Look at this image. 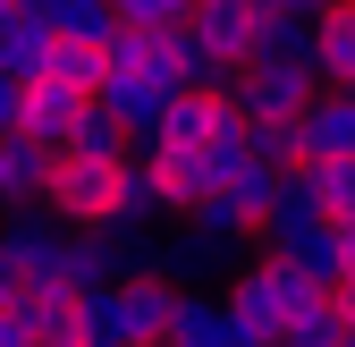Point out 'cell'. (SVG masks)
I'll return each mask as SVG.
<instances>
[{"label": "cell", "mask_w": 355, "mask_h": 347, "mask_svg": "<svg viewBox=\"0 0 355 347\" xmlns=\"http://www.w3.org/2000/svg\"><path fill=\"white\" fill-rule=\"evenodd\" d=\"M313 305H330V296L304 280V271H288V263H271V254H254V263L229 280V314H237V330L254 339V347H279Z\"/></svg>", "instance_id": "6da1fadb"}, {"label": "cell", "mask_w": 355, "mask_h": 347, "mask_svg": "<svg viewBox=\"0 0 355 347\" xmlns=\"http://www.w3.org/2000/svg\"><path fill=\"white\" fill-rule=\"evenodd\" d=\"M68 246H76V229L60 221L51 203L0 212V280H9V296H42V288H60Z\"/></svg>", "instance_id": "7a4b0ae2"}, {"label": "cell", "mask_w": 355, "mask_h": 347, "mask_svg": "<svg viewBox=\"0 0 355 347\" xmlns=\"http://www.w3.org/2000/svg\"><path fill=\"white\" fill-rule=\"evenodd\" d=\"M178 314V288L169 280H136V288H102V296H76V322L85 347H161Z\"/></svg>", "instance_id": "3957f363"}, {"label": "cell", "mask_w": 355, "mask_h": 347, "mask_svg": "<svg viewBox=\"0 0 355 347\" xmlns=\"http://www.w3.org/2000/svg\"><path fill=\"white\" fill-rule=\"evenodd\" d=\"M245 76H322V9H254V42H245Z\"/></svg>", "instance_id": "277c9868"}, {"label": "cell", "mask_w": 355, "mask_h": 347, "mask_svg": "<svg viewBox=\"0 0 355 347\" xmlns=\"http://www.w3.org/2000/svg\"><path fill=\"white\" fill-rule=\"evenodd\" d=\"M119 169H127V161H60L51 212H60L68 229H110V221H119Z\"/></svg>", "instance_id": "5b68a950"}, {"label": "cell", "mask_w": 355, "mask_h": 347, "mask_svg": "<svg viewBox=\"0 0 355 347\" xmlns=\"http://www.w3.org/2000/svg\"><path fill=\"white\" fill-rule=\"evenodd\" d=\"M119 127H127V144H144V161L161 153V119H169V102L178 94H161L153 76H102V94H94Z\"/></svg>", "instance_id": "8992f818"}, {"label": "cell", "mask_w": 355, "mask_h": 347, "mask_svg": "<svg viewBox=\"0 0 355 347\" xmlns=\"http://www.w3.org/2000/svg\"><path fill=\"white\" fill-rule=\"evenodd\" d=\"M229 127H245L229 94H178L169 119H161V153H203V144L229 136Z\"/></svg>", "instance_id": "52a82bcc"}, {"label": "cell", "mask_w": 355, "mask_h": 347, "mask_svg": "<svg viewBox=\"0 0 355 347\" xmlns=\"http://www.w3.org/2000/svg\"><path fill=\"white\" fill-rule=\"evenodd\" d=\"M296 127H304V161H355V94H330L322 85Z\"/></svg>", "instance_id": "ba28073f"}, {"label": "cell", "mask_w": 355, "mask_h": 347, "mask_svg": "<svg viewBox=\"0 0 355 347\" xmlns=\"http://www.w3.org/2000/svg\"><path fill=\"white\" fill-rule=\"evenodd\" d=\"M51 9V34L76 42V51H110L119 42V0H42Z\"/></svg>", "instance_id": "9c48e42d"}, {"label": "cell", "mask_w": 355, "mask_h": 347, "mask_svg": "<svg viewBox=\"0 0 355 347\" xmlns=\"http://www.w3.org/2000/svg\"><path fill=\"white\" fill-rule=\"evenodd\" d=\"M195 42L220 51L229 68H245V42H254V0H203L195 9Z\"/></svg>", "instance_id": "30bf717a"}, {"label": "cell", "mask_w": 355, "mask_h": 347, "mask_svg": "<svg viewBox=\"0 0 355 347\" xmlns=\"http://www.w3.org/2000/svg\"><path fill=\"white\" fill-rule=\"evenodd\" d=\"M76 119H85V94H68V85H34V102H26V144L60 153Z\"/></svg>", "instance_id": "8fae6325"}, {"label": "cell", "mask_w": 355, "mask_h": 347, "mask_svg": "<svg viewBox=\"0 0 355 347\" xmlns=\"http://www.w3.org/2000/svg\"><path fill=\"white\" fill-rule=\"evenodd\" d=\"M279 195H288V169H262V161H245L237 178H229V195H220V203H229L245 229H262V221L279 212Z\"/></svg>", "instance_id": "7c38bea8"}, {"label": "cell", "mask_w": 355, "mask_h": 347, "mask_svg": "<svg viewBox=\"0 0 355 347\" xmlns=\"http://www.w3.org/2000/svg\"><path fill=\"white\" fill-rule=\"evenodd\" d=\"M60 161H127V127L102 102H85V119L68 127V144H60Z\"/></svg>", "instance_id": "4fadbf2b"}, {"label": "cell", "mask_w": 355, "mask_h": 347, "mask_svg": "<svg viewBox=\"0 0 355 347\" xmlns=\"http://www.w3.org/2000/svg\"><path fill=\"white\" fill-rule=\"evenodd\" d=\"M322 85L355 94V9H322Z\"/></svg>", "instance_id": "5bb4252c"}, {"label": "cell", "mask_w": 355, "mask_h": 347, "mask_svg": "<svg viewBox=\"0 0 355 347\" xmlns=\"http://www.w3.org/2000/svg\"><path fill=\"white\" fill-rule=\"evenodd\" d=\"M245 153L262 169H304V127L296 119H245Z\"/></svg>", "instance_id": "9a60e30c"}, {"label": "cell", "mask_w": 355, "mask_h": 347, "mask_svg": "<svg viewBox=\"0 0 355 347\" xmlns=\"http://www.w3.org/2000/svg\"><path fill=\"white\" fill-rule=\"evenodd\" d=\"M161 212H169V203H161L153 161H136V153H127V169H119V221H127V229H153Z\"/></svg>", "instance_id": "2e32d148"}, {"label": "cell", "mask_w": 355, "mask_h": 347, "mask_svg": "<svg viewBox=\"0 0 355 347\" xmlns=\"http://www.w3.org/2000/svg\"><path fill=\"white\" fill-rule=\"evenodd\" d=\"M102 76H110V51H76V42H60L51 68H42V85H68V94H85V102L102 94Z\"/></svg>", "instance_id": "e0dca14e"}, {"label": "cell", "mask_w": 355, "mask_h": 347, "mask_svg": "<svg viewBox=\"0 0 355 347\" xmlns=\"http://www.w3.org/2000/svg\"><path fill=\"white\" fill-rule=\"evenodd\" d=\"M304 178H313L330 221H355V161H304Z\"/></svg>", "instance_id": "ac0fdd59"}, {"label": "cell", "mask_w": 355, "mask_h": 347, "mask_svg": "<svg viewBox=\"0 0 355 347\" xmlns=\"http://www.w3.org/2000/svg\"><path fill=\"white\" fill-rule=\"evenodd\" d=\"M279 347H347V322H338V305H313V314H304Z\"/></svg>", "instance_id": "d6986e66"}, {"label": "cell", "mask_w": 355, "mask_h": 347, "mask_svg": "<svg viewBox=\"0 0 355 347\" xmlns=\"http://www.w3.org/2000/svg\"><path fill=\"white\" fill-rule=\"evenodd\" d=\"M26 102H34V85L0 68V144H17V136H26Z\"/></svg>", "instance_id": "ffe728a7"}, {"label": "cell", "mask_w": 355, "mask_h": 347, "mask_svg": "<svg viewBox=\"0 0 355 347\" xmlns=\"http://www.w3.org/2000/svg\"><path fill=\"white\" fill-rule=\"evenodd\" d=\"M0 347H34V322H26V305H17V296L0 305Z\"/></svg>", "instance_id": "44dd1931"}, {"label": "cell", "mask_w": 355, "mask_h": 347, "mask_svg": "<svg viewBox=\"0 0 355 347\" xmlns=\"http://www.w3.org/2000/svg\"><path fill=\"white\" fill-rule=\"evenodd\" d=\"M330 305H338V322H347V339H355V280H347V288L330 296Z\"/></svg>", "instance_id": "7402d4cb"}, {"label": "cell", "mask_w": 355, "mask_h": 347, "mask_svg": "<svg viewBox=\"0 0 355 347\" xmlns=\"http://www.w3.org/2000/svg\"><path fill=\"white\" fill-rule=\"evenodd\" d=\"M0 212H17V187H9V144H0Z\"/></svg>", "instance_id": "603a6c76"}, {"label": "cell", "mask_w": 355, "mask_h": 347, "mask_svg": "<svg viewBox=\"0 0 355 347\" xmlns=\"http://www.w3.org/2000/svg\"><path fill=\"white\" fill-rule=\"evenodd\" d=\"M338 246H347V280H355V221H338Z\"/></svg>", "instance_id": "cb8c5ba5"}, {"label": "cell", "mask_w": 355, "mask_h": 347, "mask_svg": "<svg viewBox=\"0 0 355 347\" xmlns=\"http://www.w3.org/2000/svg\"><path fill=\"white\" fill-rule=\"evenodd\" d=\"M9 26H17V0H0V34H9Z\"/></svg>", "instance_id": "d4e9b609"}, {"label": "cell", "mask_w": 355, "mask_h": 347, "mask_svg": "<svg viewBox=\"0 0 355 347\" xmlns=\"http://www.w3.org/2000/svg\"><path fill=\"white\" fill-rule=\"evenodd\" d=\"M0 305H9V280H0Z\"/></svg>", "instance_id": "484cf974"}, {"label": "cell", "mask_w": 355, "mask_h": 347, "mask_svg": "<svg viewBox=\"0 0 355 347\" xmlns=\"http://www.w3.org/2000/svg\"><path fill=\"white\" fill-rule=\"evenodd\" d=\"M347 347H355V339H347Z\"/></svg>", "instance_id": "4316f807"}]
</instances>
